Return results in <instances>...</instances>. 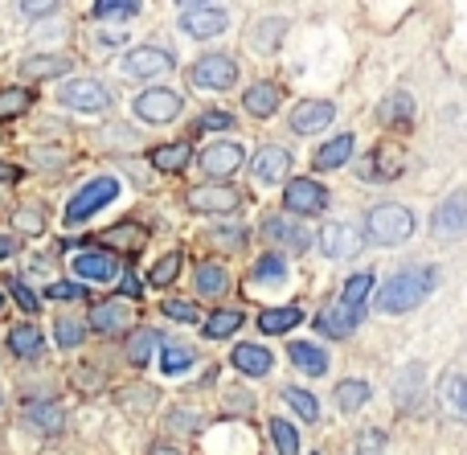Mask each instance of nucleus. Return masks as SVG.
Here are the masks:
<instances>
[{
	"label": "nucleus",
	"instance_id": "20e7f679",
	"mask_svg": "<svg viewBox=\"0 0 467 455\" xmlns=\"http://www.w3.org/2000/svg\"><path fill=\"white\" fill-rule=\"evenodd\" d=\"M189 82H193L197 90H234L238 87V62H234L230 54H202L193 62V70H189Z\"/></svg>",
	"mask_w": 467,
	"mask_h": 455
},
{
	"label": "nucleus",
	"instance_id": "c03bdc74",
	"mask_svg": "<svg viewBox=\"0 0 467 455\" xmlns=\"http://www.w3.org/2000/svg\"><path fill=\"white\" fill-rule=\"evenodd\" d=\"M54 336H57V349H82V341H87V325L74 316H57L54 325Z\"/></svg>",
	"mask_w": 467,
	"mask_h": 455
},
{
	"label": "nucleus",
	"instance_id": "4d7b16f0",
	"mask_svg": "<svg viewBox=\"0 0 467 455\" xmlns=\"http://www.w3.org/2000/svg\"><path fill=\"white\" fill-rule=\"evenodd\" d=\"M119 295H128V300H140V295H144V284H140L136 271H123L119 275Z\"/></svg>",
	"mask_w": 467,
	"mask_h": 455
},
{
	"label": "nucleus",
	"instance_id": "052dcab7",
	"mask_svg": "<svg viewBox=\"0 0 467 455\" xmlns=\"http://www.w3.org/2000/svg\"><path fill=\"white\" fill-rule=\"evenodd\" d=\"M148 455H185L181 448H172V443H152V451Z\"/></svg>",
	"mask_w": 467,
	"mask_h": 455
},
{
	"label": "nucleus",
	"instance_id": "a19ab883",
	"mask_svg": "<svg viewBox=\"0 0 467 455\" xmlns=\"http://www.w3.org/2000/svg\"><path fill=\"white\" fill-rule=\"evenodd\" d=\"M193 361H197V349H189V345H181V341H172V345H164V353H161V369L164 374H185V369H193Z\"/></svg>",
	"mask_w": 467,
	"mask_h": 455
},
{
	"label": "nucleus",
	"instance_id": "f3484780",
	"mask_svg": "<svg viewBox=\"0 0 467 455\" xmlns=\"http://www.w3.org/2000/svg\"><path fill=\"white\" fill-rule=\"evenodd\" d=\"M402 169H406L402 148L398 144H378L369 152V160L361 164V177L365 181H394V177H402Z\"/></svg>",
	"mask_w": 467,
	"mask_h": 455
},
{
	"label": "nucleus",
	"instance_id": "6ab92c4d",
	"mask_svg": "<svg viewBox=\"0 0 467 455\" xmlns=\"http://www.w3.org/2000/svg\"><path fill=\"white\" fill-rule=\"evenodd\" d=\"M431 230L443 238H460L467 230V193L463 189H455L451 197H447L443 205L435 210V218H431Z\"/></svg>",
	"mask_w": 467,
	"mask_h": 455
},
{
	"label": "nucleus",
	"instance_id": "6e6552de",
	"mask_svg": "<svg viewBox=\"0 0 467 455\" xmlns=\"http://www.w3.org/2000/svg\"><path fill=\"white\" fill-rule=\"evenodd\" d=\"M283 205L291 213H304V218H316V213L328 210V189L312 177H296L283 185Z\"/></svg>",
	"mask_w": 467,
	"mask_h": 455
},
{
	"label": "nucleus",
	"instance_id": "4468645a",
	"mask_svg": "<svg viewBox=\"0 0 467 455\" xmlns=\"http://www.w3.org/2000/svg\"><path fill=\"white\" fill-rule=\"evenodd\" d=\"M394 398L406 415H419L422 410V398H427V366L422 361H410V366L398 374L394 382Z\"/></svg>",
	"mask_w": 467,
	"mask_h": 455
},
{
	"label": "nucleus",
	"instance_id": "a211bd4d",
	"mask_svg": "<svg viewBox=\"0 0 467 455\" xmlns=\"http://www.w3.org/2000/svg\"><path fill=\"white\" fill-rule=\"evenodd\" d=\"M87 328H95L99 336H119L131 328V308L119 300H107V304H95L87 316Z\"/></svg>",
	"mask_w": 467,
	"mask_h": 455
},
{
	"label": "nucleus",
	"instance_id": "dca6fc26",
	"mask_svg": "<svg viewBox=\"0 0 467 455\" xmlns=\"http://www.w3.org/2000/svg\"><path fill=\"white\" fill-rule=\"evenodd\" d=\"M332 119H337V107H332L328 98H304V103L291 111V131H296V136H316V131H324Z\"/></svg>",
	"mask_w": 467,
	"mask_h": 455
},
{
	"label": "nucleus",
	"instance_id": "7c9ffc66",
	"mask_svg": "<svg viewBox=\"0 0 467 455\" xmlns=\"http://www.w3.org/2000/svg\"><path fill=\"white\" fill-rule=\"evenodd\" d=\"M373 284H378V279H373V271H357V275L345 284V292H340V300H337V304H340V308H348V312H357V316H361L365 304H369Z\"/></svg>",
	"mask_w": 467,
	"mask_h": 455
},
{
	"label": "nucleus",
	"instance_id": "f8f14e48",
	"mask_svg": "<svg viewBox=\"0 0 467 455\" xmlns=\"http://www.w3.org/2000/svg\"><path fill=\"white\" fill-rule=\"evenodd\" d=\"M172 66H177V54L161 46H136L123 54V74H131V78H161Z\"/></svg>",
	"mask_w": 467,
	"mask_h": 455
},
{
	"label": "nucleus",
	"instance_id": "423d86ee",
	"mask_svg": "<svg viewBox=\"0 0 467 455\" xmlns=\"http://www.w3.org/2000/svg\"><path fill=\"white\" fill-rule=\"evenodd\" d=\"M131 111H136V119L161 128V123H172L181 111H185V98H181L177 90H169V87H148L144 95H136Z\"/></svg>",
	"mask_w": 467,
	"mask_h": 455
},
{
	"label": "nucleus",
	"instance_id": "7ed1b4c3",
	"mask_svg": "<svg viewBox=\"0 0 467 455\" xmlns=\"http://www.w3.org/2000/svg\"><path fill=\"white\" fill-rule=\"evenodd\" d=\"M115 197H119V181L115 177H90L87 185L70 197V205H66V226H82V222L95 218L103 205H111Z\"/></svg>",
	"mask_w": 467,
	"mask_h": 455
},
{
	"label": "nucleus",
	"instance_id": "c756f323",
	"mask_svg": "<svg viewBox=\"0 0 467 455\" xmlns=\"http://www.w3.org/2000/svg\"><path fill=\"white\" fill-rule=\"evenodd\" d=\"M144 243H148V230L140 226V222H119V226H111L103 234V246H111V251H123V254H136Z\"/></svg>",
	"mask_w": 467,
	"mask_h": 455
},
{
	"label": "nucleus",
	"instance_id": "13d9d810",
	"mask_svg": "<svg viewBox=\"0 0 467 455\" xmlns=\"http://www.w3.org/2000/svg\"><path fill=\"white\" fill-rule=\"evenodd\" d=\"M169 423H177L181 431H197V427H202L197 419H189V410H177V419H169Z\"/></svg>",
	"mask_w": 467,
	"mask_h": 455
},
{
	"label": "nucleus",
	"instance_id": "37998d69",
	"mask_svg": "<svg viewBox=\"0 0 467 455\" xmlns=\"http://www.w3.org/2000/svg\"><path fill=\"white\" fill-rule=\"evenodd\" d=\"M33 107V90L29 87H5L0 90V119H16Z\"/></svg>",
	"mask_w": 467,
	"mask_h": 455
},
{
	"label": "nucleus",
	"instance_id": "39448f33",
	"mask_svg": "<svg viewBox=\"0 0 467 455\" xmlns=\"http://www.w3.org/2000/svg\"><path fill=\"white\" fill-rule=\"evenodd\" d=\"M57 103L70 107V111L103 115V111H111L115 95L99 78H74V82H66V87H57Z\"/></svg>",
	"mask_w": 467,
	"mask_h": 455
},
{
	"label": "nucleus",
	"instance_id": "f704fd0d",
	"mask_svg": "<svg viewBox=\"0 0 467 455\" xmlns=\"http://www.w3.org/2000/svg\"><path fill=\"white\" fill-rule=\"evenodd\" d=\"M299 320H304V312H299L296 304H283V308H266L263 316H258V328H263L266 336H279V333H291Z\"/></svg>",
	"mask_w": 467,
	"mask_h": 455
},
{
	"label": "nucleus",
	"instance_id": "5701e85b",
	"mask_svg": "<svg viewBox=\"0 0 467 455\" xmlns=\"http://www.w3.org/2000/svg\"><path fill=\"white\" fill-rule=\"evenodd\" d=\"M74 275L95 279V284H111V279L119 275V263H115L107 251H90V254H78V259H74Z\"/></svg>",
	"mask_w": 467,
	"mask_h": 455
},
{
	"label": "nucleus",
	"instance_id": "e2e57ef3",
	"mask_svg": "<svg viewBox=\"0 0 467 455\" xmlns=\"http://www.w3.org/2000/svg\"><path fill=\"white\" fill-rule=\"evenodd\" d=\"M16 251V243H13V238H8V234H0V259H8V254H13Z\"/></svg>",
	"mask_w": 467,
	"mask_h": 455
},
{
	"label": "nucleus",
	"instance_id": "c9c22d12",
	"mask_svg": "<svg viewBox=\"0 0 467 455\" xmlns=\"http://www.w3.org/2000/svg\"><path fill=\"white\" fill-rule=\"evenodd\" d=\"M193 160V148L189 144H161V148H152V164L161 172H185V164Z\"/></svg>",
	"mask_w": 467,
	"mask_h": 455
},
{
	"label": "nucleus",
	"instance_id": "09e8293b",
	"mask_svg": "<svg viewBox=\"0 0 467 455\" xmlns=\"http://www.w3.org/2000/svg\"><path fill=\"white\" fill-rule=\"evenodd\" d=\"M205 238H210V246H218V251H242V246H246V230L242 226H218Z\"/></svg>",
	"mask_w": 467,
	"mask_h": 455
},
{
	"label": "nucleus",
	"instance_id": "1a4fd4ad",
	"mask_svg": "<svg viewBox=\"0 0 467 455\" xmlns=\"http://www.w3.org/2000/svg\"><path fill=\"white\" fill-rule=\"evenodd\" d=\"M185 205L193 213H218V218H226V213L242 210V193L230 185H193L185 193Z\"/></svg>",
	"mask_w": 467,
	"mask_h": 455
},
{
	"label": "nucleus",
	"instance_id": "5fc2aeb1",
	"mask_svg": "<svg viewBox=\"0 0 467 455\" xmlns=\"http://www.w3.org/2000/svg\"><path fill=\"white\" fill-rule=\"evenodd\" d=\"M197 128H202V131H226V128H234V115L222 111V107H210V111H202Z\"/></svg>",
	"mask_w": 467,
	"mask_h": 455
},
{
	"label": "nucleus",
	"instance_id": "4c0bfd02",
	"mask_svg": "<svg viewBox=\"0 0 467 455\" xmlns=\"http://www.w3.org/2000/svg\"><path fill=\"white\" fill-rule=\"evenodd\" d=\"M21 74L25 78H62V74H70V57H25Z\"/></svg>",
	"mask_w": 467,
	"mask_h": 455
},
{
	"label": "nucleus",
	"instance_id": "a18cd8bd",
	"mask_svg": "<svg viewBox=\"0 0 467 455\" xmlns=\"http://www.w3.org/2000/svg\"><path fill=\"white\" fill-rule=\"evenodd\" d=\"M283 402H287L304 423H316V419H320V402H316L307 390H299V386H287V390H283Z\"/></svg>",
	"mask_w": 467,
	"mask_h": 455
},
{
	"label": "nucleus",
	"instance_id": "6e6d98bb",
	"mask_svg": "<svg viewBox=\"0 0 467 455\" xmlns=\"http://www.w3.org/2000/svg\"><path fill=\"white\" fill-rule=\"evenodd\" d=\"M46 295H49V300H82V295H87V287H82V284H66V279H62V284H49Z\"/></svg>",
	"mask_w": 467,
	"mask_h": 455
},
{
	"label": "nucleus",
	"instance_id": "a878e982",
	"mask_svg": "<svg viewBox=\"0 0 467 455\" xmlns=\"http://www.w3.org/2000/svg\"><path fill=\"white\" fill-rule=\"evenodd\" d=\"M381 123H386V128H410L414 123V95L410 90H389L386 95V103H381Z\"/></svg>",
	"mask_w": 467,
	"mask_h": 455
},
{
	"label": "nucleus",
	"instance_id": "79ce46f5",
	"mask_svg": "<svg viewBox=\"0 0 467 455\" xmlns=\"http://www.w3.org/2000/svg\"><path fill=\"white\" fill-rule=\"evenodd\" d=\"M283 29H287V21H283V16H266V21H258V29L250 33V46H254L258 54H271V49L279 46Z\"/></svg>",
	"mask_w": 467,
	"mask_h": 455
},
{
	"label": "nucleus",
	"instance_id": "0e129e2a",
	"mask_svg": "<svg viewBox=\"0 0 467 455\" xmlns=\"http://www.w3.org/2000/svg\"><path fill=\"white\" fill-rule=\"evenodd\" d=\"M0 312H5V292H0Z\"/></svg>",
	"mask_w": 467,
	"mask_h": 455
},
{
	"label": "nucleus",
	"instance_id": "680f3d73",
	"mask_svg": "<svg viewBox=\"0 0 467 455\" xmlns=\"http://www.w3.org/2000/svg\"><path fill=\"white\" fill-rule=\"evenodd\" d=\"M0 181H21V169L16 164H0Z\"/></svg>",
	"mask_w": 467,
	"mask_h": 455
},
{
	"label": "nucleus",
	"instance_id": "c85d7f7f",
	"mask_svg": "<svg viewBox=\"0 0 467 455\" xmlns=\"http://www.w3.org/2000/svg\"><path fill=\"white\" fill-rule=\"evenodd\" d=\"M357 325H361V316H357V312H348V308H340V304H328V308L316 316V328H320L324 336H337V341H345Z\"/></svg>",
	"mask_w": 467,
	"mask_h": 455
},
{
	"label": "nucleus",
	"instance_id": "3c124183",
	"mask_svg": "<svg viewBox=\"0 0 467 455\" xmlns=\"http://www.w3.org/2000/svg\"><path fill=\"white\" fill-rule=\"evenodd\" d=\"M164 316L169 320H177V325H197V304H189V300H164Z\"/></svg>",
	"mask_w": 467,
	"mask_h": 455
},
{
	"label": "nucleus",
	"instance_id": "2f4dec72",
	"mask_svg": "<svg viewBox=\"0 0 467 455\" xmlns=\"http://www.w3.org/2000/svg\"><path fill=\"white\" fill-rule=\"evenodd\" d=\"M123 349H128L131 366L144 369L148 361L156 357V349H161V333H156V328H136V333H128V345H123Z\"/></svg>",
	"mask_w": 467,
	"mask_h": 455
},
{
	"label": "nucleus",
	"instance_id": "8fccbe9b",
	"mask_svg": "<svg viewBox=\"0 0 467 455\" xmlns=\"http://www.w3.org/2000/svg\"><path fill=\"white\" fill-rule=\"evenodd\" d=\"M443 394H447V402H451V415L463 419V374H460V369H451V374H447Z\"/></svg>",
	"mask_w": 467,
	"mask_h": 455
},
{
	"label": "nucleus",
	"instance_id": "864d4df0",
	"mask_svg": "<svg viewBox=\"0 0 467 455\" xmlns=\"http://www.w3.org/2000/svg\"><path fill=\"white\" fill-rule=\"evenodd\" d=\"M381 451H386V431L369 427V431L357 435V455H381Z\"/></svg>",
	"mask_w": 467,
	"mask_h": 455
},
{
	"label": "nucleus",
	"instance_id": "4be33fe9",
	"mask_svg": "<svg viewBox=\"0 0 467 455\" xmlns=\"http://www.w3.org/2000/svg\"><path fill=\"white\" fill-rule=\"evenodd\" d=\"M230 361H234V369H238V374H246V377H266L275 369L271 349H263V345H254V341H242L238 349L230 353Z\"/></svg>",
	"mask_w": 467,
	"mask_h": 455
},
{
	"label": "nucleus",
	"instance_id": "bf43d9fd",
	"mask_svg": "<svg viewBox=\"0 0 467 455\" xmlns=\"http://www.w3.org/2000/svg\"><path fill=\"white\" fill-rule=\"evenodd\" d=\"M21 13L25 16H46V13H54V5H49V0H41V5H21Z\"/></svg>",
	"mask_w": 467,
	"mask_h": 455
},
{
	"label": "nucleus",
	"instance_id": "de8ad7c7",
	"mask_svg": "<svg viewBox=\"0 0 467 455\" xmlns=\"http://www.w3.org/2000/svg\"><path fill=\"white\" fill-rule=\"evenodd\" d=\"M271 439L279 455H296L299 451V431L287 423V419H271Z\"/></svg>",
	"mask_w": 467,
	"mask_h": 455
},
{
	"label": "nucleus",
	"instance_id": "412c9836",
	"mask_svg": "<svg viewBox=\"0 0 467 455\" xmlns=\"http://www.w3.org/2000/svg\"><path fill=\"white\" fill-rule=\"evenodd\" d=\"M242 107H246L254 119H271L283 107V87L279 82H254V87H246V95H242Z\"/></svg>",
	"mask_w": 467,
	"mask_h": 455
},
{
	"label": "nucleus",
	"instance_id": "b1692460",
	"mask_svg": "<svg viewBox=\"0 0 467 455\" xmlns=\"http://www.w3.org/2000/svg\"><path fill=\"white\" fill-rule=\"evenodd\" d=\"M8 353L21 361H33L46 353V336H41L37 325H13L8 328Z\"/></svg>",
	"mask_w": 467,
	"mask_h": 455
},
{
	"label": "nucleus",
	"instance_id": "bb28decb",
	"mask_svg": "<svg viewBox=\"0 0 467 455\" xmlns=\"http://www.w3.org/2000/svg\"><path fill=\"white\" fill-rule=\"evenodd\" d=\"M287 357H291V366L304 369L307 377H324V374H328V353H324L320 345H312V341L287 345Z\"/></svg>",
	"mask_w": 467,
	"mask_h": 455
},
{
	"label": "nucleus",
	"instance_id": "2eb2a0df",
	"mask_svg": "<svg viewBox=\"0 0 467 455\" xmlns=\"http://www.w3.org/2000/svg\"><path fill=\"white\" fill-rule=\"evenodd\" d=\"M250 172H254L258 185H279V181H287V172H291V152L283 144L258 148L254 160H250Z\"/></svg>",
	"mask_w": 467,
	"mask_h": 455
},
{
	"label": "nucleus",
	"instance_id": "f03ea898",
	"mask_svg": "<svg viewBox=\"0 0 467 455\" xmlns=\"http://www.w3.org/2000/svg\"><path fill=\"white\" fill-rule=\"evenodd\" d=\"M369 243L378 246H398L406 243V238L414 234V213L406 210L402 202H381L369 210V218H365V230H361Z\"/></svg>",
	"mask_w": 467,
	"mask_h": 455
},
{
	"label": "nucleus",
	"instance_id": "473e14b6",
	"mask_svg": "<svg viewBox=\"0 0 467 455\" xmlns=\"http://www.w3.org/2000/svg\"><path fill=\"white\" fill-rule=\"evenodd\" d=\"M250 284L254 287H283L287 284V263H283V254L266 251L263 259L254 263V271H250Z\"/></svg>",
	"mask_w": 467,
	"mask_h": 455
},
{
	"label": "nucleus",
	"instance_id": "9d476101",
	"mask_svg": "<svg viewBox=\"0 0 467 455\" xmlns=\"http://www.w3.org/2000/svg\"><path fill=\"white\" fill-rule=\"evenodd\" d=\"M312 243H320V251L328 259H357L365 251V234L357 226H348V222H328Z\"/></svg>",
	"mask_w": 467,
	"mask_h": 455
},
{
	"label": "nucleus",
	"instance_id": "49530a36",
	"mask_svg": "<svg viewBox=\"0 0 467 455\" xmlns=\"http://www.w3.org/2000/svg\"><path fill=\"white\" fill-rule=\"evenodd\" d=\"M90 13H95L99 21H131V16H140V5L136 0H99Z\"/></svg>",
	"mask_w": 467,
	"mask_h": 455
},
{
	"label": "nucleus",
	"instance_id": "ea45409f",
	"mask_svg": "<svg viewBox=\"0 0 467 455\" xmlns=\"http://www.w3.org/2000/svg\"><path fill=\"white\" fill-rule=\"evenodd\" d=\"M181 267H185V251H169L152 271H148V284L152 287H172L177 284V275H181Z\"/></svg>",
	"mask_w": 467,
	"mask_h": 455
},
{
	"label": "nucleus",
	"instance_id": "e433bc0d",
	"mask_svg": "<svg viewBox=\"0 0 467 455\" xmlns=\"http://www.w3.org/2000/svg\"><path fill=\"white\" fill-rule=\"evenodd\" d=\"M369 394H373L369 382H361V377H348V382L337 386V407L345 410V415H357V410L369 402Z\"/></svg>",
	"mask_w": 467,
	"mask_h": 455
},
{
	"label": "nucleus",
	"instance_id": "393cba45",
	"mask_svg": "<svg viewBox=\"0 0 467 455\" xmlns=\"http://www.w3.org/2000/svg\"><path fill=\"white\" fill-rule=\"evenodd\" d=\"M193 284H197V295H205V300H222V295L230 292V271L222 267V263H197Z\"/></svg>",
	"mask_w": 467,
	"mask_h": 455
},
{
	"label": "nucleus",
	"instance_id": "0eeeda50",
	"mask_svg": "<svg viewBox=\"0 0 467 455\" xmlns=\"http://www.w3.org/2000/svg\"><path fill=\"white\" fill-rule=\"evenodd\" d=\"M263 234H266V243L275 246V254L279 251H287V254L312 251V230L296 218H283V213H271V218L263 222Z\"/></svg>",
	"mask_w": 467,
	"mask_h": 455
},
{
	"label": "nucleus",
	"instance_id": "cd10ccee",
	"mask_svg": "<svg viewBox=\"0 0 467 455\" xmlns=\"http://www.w3.org/2000/svg\"><path fill=\"white\" fill-rule=\"evenodd\" d=\"M353 148H357V140L348 136V131H340L337 140H328V144H324L320 152L312 156V164H316L320 172H328V169H345V164L353 160Z\"/></svg>",
	"mask_w": 467,
	"mask_h": 455
},
{
	"label": "nucleus",
	"instance_id": "9b49d317",
	"mask_svg": "<svg viewBox=\"0 0 467 455\" xmlns=\"http://www.w3.org/2000/svg\"><path fill=\"white\" fill-rule=\"evenodd\" d=\"M197 160H202L205 177H234L242 169V160H246V148L238 140H213V144H205L197 152Z\"/></svg>",
	"mask_w": 467,
	"mask_h": 455
},
{
	"label": "nucleus",
	"instance_id": "58836bf2",
	"mask_svg": "<svg viewBox=\"0 0 467 455\" xmlns=\"http://www.w3.org/2000/svg\"><path fill=\"white\" fill-rule=\"evenodd\" d=\"M16 230L21 234H46V226H49V213H46V205L41 202H25V205H16Z\"/></svg>",
	"mask_w": 467,
	"mask_h": 455
},
{
	"label": "nucleus",
	"instance_id": "aec40b11",
	"mask_svg": "<svg viewBox=\"0 0 467 455\" xmlns=\"http://www.w3.org/2000/svg\"><path fill=\"white\" fill-rule=\"evenodd\" d=\"M21 410H25V423H29L33 431H41V435H62L66 431V415L54 398H29Z\"/></svg>",
	"mask_w": 467,
	"mask_h": 455
},
{
	"label": "nucleus",
	"instance_id": "72a5a7b5",
	"mask_svg": "<svg viewBox=\"0 0 467 455\" xmlns=\"http://www.w3.org/2000/svg\"><path fill=\"white\" fill-rule=\"evenodd\" d=\"M242 308H218L213 316H205V325H202V333H205V341H226V336H234L242 328Z\"/></svg>",
	"mask_w": 467,
	"mask_h": 455
},
{
	"label": "nucleus",
	"instance_id": "f257e3e1",
	"mask_svg": "<svg viewBox=\"0 0 467 455\" xmlns=\"http://www.w3.org/2000/svg\"><path fill=\"white\" fill-rule=\"evenodd\" d=\"M439 287V267L431 263H419V267H402L386 287L378 292V312L386 316H402V312H414L431 292Z\"/></svg>",
	"mask_w": 467,
	"mask_h": 455
},
{
	"label": "nucleus",
	"instance_id": "603ef678",
	"mask_svg": "<svg viewBox=\"0 0 467 455\" xmlns=\"http://www.w3.org/2000/svg\"><path fill=\"white\" fill-rule=\"evenodd\" d=\"M5 284H8V295H13V300L21 304V308L29 312V316H33V312L41 308V300H37V295L29 292V284H25V279H5Z\"/></svg>",
	"mask_w": 467,
	"mask_h": 455
},
{
	"label": "nucleus",
	"instance_id": "69168bd1",
	"mask_svg": "<svg viewBox=\"0 0 467 455\" xmlns=\"http://www.w3.org/2000/svg\"><path fill=\"white\" fill-rule=\"evenodd\" d=\"M0 402H5V394H0Z\"/></svg>",
	"mask_w": 467,
	"mask_h": 455
},
{
	"label": "nucleus",
	"instance_id": "ddd939ff",
	"mask_svg": "<svg viewBox=\"0 0 467 455\" xmlns=\"http://www.w3.org/2000/svg\"><path fill=\"white\" fill-rule=\"evenodd\" d=\"M230 16L222 13L218 5H185L181 8V29L189 33V37H218V33H226Z\"/></svg>",
	"mask_w": 467,
	"mask_h": 455
}]
</instances>
